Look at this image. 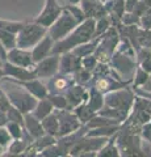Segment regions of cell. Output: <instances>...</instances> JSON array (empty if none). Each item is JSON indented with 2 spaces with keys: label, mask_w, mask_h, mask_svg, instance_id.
<instances>
[{
  "label": "cell",
  "mask_w": 151,
  "mask_h": 157,
  "mask_svg": "<svg viewBox=\"0 0 151 157\" xmlns=\"http://www.w3.org/2000/svg\"><path fill=\"white\" fill-rule=\"evenodd\" d=\"M41 123L43 130H45V134L58 137V135H59V118H58L57 110H54L51 114H49L43 119H41Z\"/></svg>",
  "instance_id": "cell-18"
},
{
  "label": "cell",
  "mask_w": 151,
  "mask_h": 157,
  "mask_svg": "<svg viewBox=\"0 0 151 157\" xmlns=\"http://www.w3.org/2000/svg\"><path fill=\"white\" fill-rule=\"evenodd\" d=\"M65 8L69 9V11L72 13V16H74L79 22H83V21H84V20L87 18L85 14H84V12H83L81 7L79 6V4H69V6H65Z\"/></svg>",
  "instance_id": "cell-36"
},
{
  "label": "cell",
  "mask_w": 151,
  "mask_h": 157,
  "mask_svg": "<svg viewBox=\"0 0 151 157\" xmlns=\"http://www.w3.org/2000/svg\"><path fill=\"white\" fill-rule=\"evenodd\" d=\"M131 81L126 80V81H121V78H112L109 76H100L96 77V80L93 82V86L96 88L99 92H101L103 94L105 93H109L112 90H117L121 89V88H125L128 84H130Z\"/></svg>",
  "instance_id": "cell-14"
},
{
  "label": "cell",
  "mask_w": 151,
  "mask_h": 157,
  "mask_svg": "<svg viewBox=\"0 0 151 157\" xmlns=\"http://www.w3.org/2000/svg\"><path fill=\"white\" fill-rule=\"evenodd\" d=\"M3 71H4V77L2 80H32L36 77V73L33 68H26V67H20L16 64H12L9 62H3Z\"/></svg>",
  "instance_id": "cell-8"
},
{
  "label": "cell",
  "mask_w": 151,
  "mask_h": 157,
  "mask_svg": "<svg viewBox=\"0 0 151 157\" xmlns=\"http://www.w3.org/2000/svg\"><path fill=\"white\" fill-rule=\"evenodd\" d=\"M108 16H109V14H106V16H103V17H100V18L96 20L95 38L101 37V36H103V34L112 26V25H110V17H108Z\"/></svg>",
  "instance_id": "cell-33"
},
{
  "label": "cell",
  "mask_w": 151,
  "mask_h": 157,
  "mask_svg": "<svg viewBox=\"0 0 151 157\" xmlns=\"http://www.w3.org/2000/svg\"><path fill=\"white\" fill-rule=\"evenodd\" d=\"M134 97H135V93L133 92V89L125 86V88H121V89L105 93L104 105L110 106V107H116V109L130 111L131 107H133Z\"/></svg>",
  "instance_id": "cell-4"
},
{
  "label": "cell",
  "mask_w": 151,
  "mask_h": 157,
  "mask_svg": "<svg viewBox=\"0 0 151 157\" xmlns=\"http://www.w3.org/2000/svg\"><path fill=\"white\" fill-rule=\"evenodd\" d=\"M131 109H137V110H143L146 113H149L151 115V100L147 97H143L141 94H135L133 107Z\"/></svg>",
  "instance_id": "cell-31"
},
{
  "label": "cell",
  "mask_w": 151,
  "mask_h": 157,
  "mask_svg": "<svg viewBox=\"0 0 151 157\" xmlns=\"http://www.w3.org/2000/svg\"><path fill=\"white\" fill-rule=\"evenodd\" d=\"M0 43L3 45V47L6 50H12V48L16 47L17 43V34L4 30V29H0Z\"/></svg>",
  "instance_id": "cell-27"
},
{
  "label": "cell",
  "mask_w": 151,
  "mask_h": 157,
  "mask_svg": "<svg viewBox=\"0 0 151 157\" xmlns=\"http://www.w3.org/2000/svg\"><path fill=\"white\" fill-rule=\"evenodd\" d=\"M53 46H54V39L49 36V33H47L34 47H32L30 52H32L33 62L37 63V62L42 60L43 58L49 56L53 51Z\"/></svg>",
  "instance_id": "cell-15"
},
{
  "label": "cell",
  "mask_w": 151,
  "mask_h": 157,
  "mask_svg": "<svg viewBox=\"0 0 151 157\" xmlns=\"http://www.w3.org/2000/svg\"><path fill=\"white\" fill-rule=\"evenodd\" d=\"M24 128L29 135L33 137V140L45 135V130L42 127V123L33 113H26L24 114Z\"/></svg>",
  "instance_id": "cell-16"
},
{
  "label": "cell",
  "mask_w": 151,
  "mask_h": 157,
  "mask_svg": "<svg viewBox=\"0 0 151 157\" xmlns=\"http://www.w3.org/2000/svg\"><path fill=\"white\" fill-rule=\"evenodd\" d=\"M149 75H150V73L147 71H145L142 67H139L137 64V67H135V71H134V75H133V77H131V84H133V88L142 86L146 82V80L149 78Z\"/></svg>",
  "instance_id": "cell-30"
},
{
  "label": "cell",
  "mask_w": 151,
  "mask_h": 157,
  "mask_svg": "<svg viewBox=\"0 0 151 157\" xmlns=\"http://www.w3.org/2000/svg\"><path fill=\"white\" fill-rule=\"evenodd\" d=\"M137 64L151 73V47H139L137 51Z\"/></svg>",
  "instance_id": "cell-23"
},
{
  "label": "cell",
  "mask_w": 151,
  "mask_h": 157,
  "mask_svg": "<svg viewBox=\"0 0 151 157\" xmlns=\"http://www.w3.org/2000/svg\"><path fill=\"white\" fill-rule=\"evenodd\" d=\"M74 113H75V115L77 117V119L81 122V124H85L92 117L96 115V111L92 110L91 107L87 105L85 101L83 102V104L77 105L76 107H74Z\"/></svg>",
  "instance_id": "cell-26"
},
{
  "label": "cell",
  "mask_w": 151,
  "mask_h": 157,
  "mask_svg": "<svg viewBox=\"0 0 151 157\" xmlns=\"http://www.w3.org/2000/svg\"><path fill=\"white\" fill-rule=\"evenodd\" d=\"M139 2L142 3V4H145V6L147 7V8H150V7H151V0H139Z\"/></svg>",
  "instance_id": "cell-45"
},
{
  "label": "cell",
  "mask_w": 151,
  "mask_h": 157,
  "mask_svg": "<svg viewBox=\"0 0 151 157\" xmlns=\"http://www.w3.org/2000/svg\"><path fill=\"white\" fill-rule=\"evenodd\" d=\"M97 2H99V3H101V4H104V6H105V4H108V3H110V2H112V0H97Z\"/></svg>",
  "instance_id": "cell-48"
},
{
  "label": "cell",
  "mask_w": 151,
  "mask_h": 157,
  "mask_svg": "<svg viewBox=\"0 0 151 157\" xmlns=\"http://www.w3.org/2000/svg\"><path fill=\"white\" fill-rule=\"evenodd\" d=\"M9 106H11V102H9V100H8L7 93L0 88V109H2L3 111H7V109Z\"/></svg>",
  "instance_id": "cell-41"
},
{
  "label": "cell",
  "mask_w": 151,
  "mask_h": 157,
  "mask_svg": "<svg viewBox=\"0 0 151 157\" xmlns=\"http://www.w3.org/2000/svg\"><path fill=\"white\" fill-rule=\"evenodd\" d=\"M6 93L8 96V100H9V102H11V105L14 106L16 109H18L22 113V114L32 113L33 109H34L36 105H37L38 98H36L34 96L30 94L28 90H25L21 86H20V89L17 88V89L8 90Z\"/></svg>",
  "instance_id": "cell-5"
},
{
  "label": "cell",
  "mask_w": 151,
  "mask_h": 157,
  "mask_svg": "<svg viewBox=\"0 0 151 157\" xmlns=\"http://www.w3.org/2000/svg\"><path fill=\"white\" fill-rule=\"evenodd\" d=\"M95 28H96V20L95 18H85L83 22H80L69 36L62 38L61 41L54 42L51 54H63L67 51H71L74 47L83 45V43L91 41L95 38Z\"/></svg>",
  "instance_id": "cell-1"
},
{
  "label": "cell",
  "mask_w": 151,
  "mask_h": 157,
  "mask_svg": "<svg viewBox=\"0 0 151 157\" xmlns=\"http://www.w3.org/2000/svg\"><path fill=\"white\" fill-rule=\"evenodd\" d=\"M4 77V71H3V66H2V63H0V80Z\"/></svg>",
  "instance_id": "cell-46"
},
{
  "label": "cell",
  "mask_w": 151,
  "mask_h": 157,
  "mask_svg": "<svg viewBox=\"0 0 151 157\" xmlns=\"http://www.w3.org/2000/svg\"><path fill=\"white\" fill-rule=\"evenodd\" d=\"M59 59L61 54H50L49 56L43 58L42 60L34 63L33 71L38 78H51L59 71Z\"/></svg>",
  "instance_id": "cell-6"
},
{
  "label": "cell",
  "mask_w": 151,
  "mask_h": 157,
  "mask_svg": "<svg viewBox=\"0 0 151 157\" xmlns=\"http://www.w3.org/2000/svg\"><path fill=\"white\" fill-rule=\"evenodd\" d=\"M85 102L92 110L97 113L104 106V94L97 90L95 86H92L88 90V98H87Z\"/></svg>",
  "instance_id": "cell-22"
},
{
  "label": "cell",
  "mask_w": 151,
  "mask_h": 157,
  "mask_svg": "<svg viewBox=\"0 0 151 157\" xmlns=\"http://www.w3.org/2000/svg\"><path fill=\"white\" fill-rule=\"evenodd\" d=\"M0 63H2V60H0Z\"/></svg>",
  "instance_id": "cell-50"
},
{
  "label": "cell",
  "mask_w": 151,
  "mask_h": 157,
  "mask_svg": "<svg viewBox=\"0 0 151 157\" xmlns=\"http://www.w3.org/2000/svg\"><path fill=\"white\" fill-rule=\"evenodd\" d=\"M62 12H63V7L58 4L57 0H45L43 9L41 11V13L33 20V21L41 24L42 26L49 29V26H50L51 24L61 16Z\"/></svg>",
  "instance_id": "cell-7"
},
{
  "label": "cell",
  "mask_w": 151,
  "mask_h": 157,
  "mask_svg": "<svg viewBox=\"0 0 151 157\" xmlns=\"http://www.w3.org/2000/svg\"><path fill=\"white\" fill-rule=\"evenodd\" d=\"M70 4H80V2L81 0H67Z\"/></svg>",
  "instance_id": "cell-47"
},
{
  "label": "cell",
  "mask_w": 151,
  "mask_h": 157,
  "mask_svg": "<svg viewBox=\"0 0 151 157\" xmlns=\"http://www.w3.org/2000/svg\"><path fill=\"white\" fill-rule=\"evenodd\" d=\"M4 126L7 127V130L9 132V135L12 136V139H21L26 132L22 124L17 123V122H13V121H7V123Z\"/></svg>",
  "instance_id": "cell-29"
},
{
  "label": "cell",
  "mask_w": 151,
  "mask_h": 157,
  "mask_svg": "<svg viewBox=\"0 0 151 157\" xmlns=\"http://www.w3.org/2000/svg\"><path fill=\"white\" fill-rule=\"evenodd\" d=\"M116 136H117V134H114L113 136L109 137L103 148L97 152V156L99 157H120L121 156L120 148L116 143Z\"/></svg>",
  "instance_id": "cell-21"
},
{
  "label": "cell",
  "mask_w": 151,
  "mask_h": 157,
  "mask_svg": "<svg viewBox=\"0 0 151 157\" xmlns=\"http://www.w3.org/2000/svg\"><path fill=\"white\" fill-rule=\"evenodd\" d=\"M57 110V109H55ZM58 118H59V136L69 135L71 132H75L83 126L81 122L77 119L74 111L71 110H57Z\"/></svg>",
  "instance_id": "cell-9"
},
{
  "label": "cell",
  "mask_w": 151,
  "mask_h": 157,
  "mask_svg": "<svg viewBox=\"0 0 151 157\" xmlns=\"http://www.w3.org/2000/svg\"><path fill=\"white\" fill-rule=\"evenodd\" d=\"M139 135L143 140H146L147 143L151 144V121L150 122H146L145 124L141 126V130H139Z\"/></svg>",
  "instance_id": "cell-40"
},
{
  "label": "cell",
  "mask_w": 151,
  "mask_h": 157,
  "mask_svg": "<svg viewBox=\"0 0 151 157\" xmlns=\"http://www.w3.org/2000/svg\"><path fill=\"white\" fill-rule=\"evenodd\" d=\"M49 100L51 101L54 109L57 110H71L69 106V101H67L66 96L63 93H49Z\"/></svg>",
  "instance_id": "cell-28"
},
{
  "label": "cell",
  "mask_w": 151,
  "mask_h": 157,
  "mask_svg": "<svg viewBox=\"0 0 151 157\" xmlns=\"http://www.w3.org/2000/svg\"><path fill=\"white\" fill-rule=\"evenodd\" d=\"M137 45L139 47H151V29L138 28L137 33ZM137 48V50H138Z\"/></svg>",
  "instance_id": "cell-32"
},
{
  "label": "cell",
  "mask_w": 151,
  "mask_h": 157,
  "mask_svg": "<svg viewBox=\"0 0 151 157\" xmlns=\"http://www.w3.org/2000/svg\"><path fill=\"white\" fill-rule=\"evenodd\" d=\"M47 34V28L36 21H25L21 30L17 33L16 47L30 50Z\"/></svg>",
  "instance_id": "cell-2"
},
{
  "label": "cell",
  "mask_w": 151,
  "mask_h": 157,
  "mask_svg": "<svg viewBox=\"0 0 151 157\" xmlns=\"http://www.w3.org/2000/svg\"><path fill=\"white\" fill-rule=\"evenodd\" d=\"M32 141L25 139V137H21V139H13L9 145L7 147V152L3 156H22L24 152L26 151L28 145L30 144Z\"/></svg>",
  "instance_id": "cell-19"
},
{
  "label": "cell",
  "mask_w": 151,
  "mask_h": 157,
  "mask_svg": "<svg viewBox=\"0 0 151 157\" xmlns=\"http://www.w3.org/2000/svg\"><path fill=\"white\" fill-rule=\"evenodd\" d=\"M139 28L151 29V7L145 11V13L139 18Z\"/></svg>",
  "instance_id": "cell-39"
},
{
  "label": "cell",
  "mask_w": 151,
  "mask_h": 157,
  "mask_svg": "<svg viewBox=\"0 0 151 157\" xmlns=\"http://www.w3.org/2000/svg\"><path fill=\"white\" fill-rule=\"evenodd\" d=\"M3 81H11L13 84L24 88V89L28 90L30 94H33L36 98H38V100L49 96L47 86L43 85L38 77H34V78H32V80H24V81H20V80H3Z\"/></svg>",
  "instance_id": "cell-11"
},
{
  "label": "cell",
  "mask_w": 151,
  "mask_h": 157,
  "mask_svg": "<svg viewBox=\"0 0 151 157\" xmlns=\"http://www.w3.org/2000/svg\"><path fill=\"white\" fill-rule=\"evenodd\" d=\"M97 63H99V60H97V58L95 56V54L81 58V67L85 68V70H88V71L93 72V70H95V67H96Z\"/></svg>",
  "instance_id": "cell-37"
},
{
  "label": "cell",
  "mask_w": 151,
  "mask_h": 157,
  "mask_svg": "<svg viewBox=\"0 0 151 157\" xmlns=\"http://www.w3.org/2000/svg\"><path fill=\"white\" fill-rule=\"evenodd\" d=\"M7 123V115H6V111H3L0 109V126H4Z\"/></svg>",
  "instance_id": "cell-44"
},
{
  "label": "cell",
  "mask_w": 151,
  "mask_h": 157,
  "mask_svg": "<svg viewBox=\"0 0 151 157\" xmlns=\"http://www.w3.org/2000/svg\"><path fill=\"white\" fill-rule=\"evenodd\" d=\"M109 124H122V123H120V122L116 121V119H112V118L104 117V115H100V114H97L96 113V115L92 117L84 126L88 130H92V128H97V127H103V126H109Z\"/></svg>",
  "instance_id": "cell-25"
},
{
  "label": "cell",
  "mask_w": 151,
  "mask_h": 157,
  "mask_svg": "<svg viewBox=\"0 0 151 157\" xmlns=\"http://www.w3.org/2000/svg\"><path fill=\"white\" fill-rule=\"evenodd\" d=\"M12 140L13 139H12V136L9 135L7 127L6 126H0V147H3V148H7Z\"/></svg>",
  "instance_id": "cell-38"
},
{
  "label": "cell",
  "mask_w": 151,
  "mask_h": 157,
  "mask_svg": "<svg viewBox=\"0 0 151 157\" xmlns=\"http://www.w3.org/2000/svg\"><path fill=\"white\" fill-rule=\"evenodd\" d=\"M63 94L66 96L67 101H69L70 109L72 110L77 105H80L84 101H87V98H88V90H87L81 84H77L76 82L75 85L72 84V85H70L69 88H67Z\"/></svg>",
  "instance_id": "cell-13"
},
{
  "label": "cell",
  "mask_w": 151,
  "mask_h": 157,
  "mask_svg": "<svg viewBox=\"0 0 151 157\" xmlns=\"http://www.w3.org/2000/svg\"><path fill=\"white\" fill-rule=\"evenodd\" d=\"M24 24H25V21H9V20L0 18V29H4V30L16 33V34L21 30Z\"/></svg>",
  "instance_id": "cell-34"
},
{
  "label": "cell",
  "mask_w": 151,
  "mask_h": 157,
  "mask_svg": "<svg viewBox=\"0 0 151 157\" xmlns=\"http://www.w3.org/2000/svg\"><path fill=\"white\" fill-rule=\"evenodd\" d=\"M80 68H81V59L77 58L75 54H72L71 51L61 54L59 71L58 72L65 73V75H74Z\"/></svg>",
  "instance_id": "cell-12"
},
{
  "label": "cell",
  "mask_w": 151,
  "mask_h": 157,
  "mask_svg": "<svg viewBox=\"0 0 151 157\" xmlns=\"http://www.w3.org/2000/svg\"><path fill=\"white\" fill-rule=\"evenodd\" d=\"M120 128H121V124H109V126H103V127H97V128L88 130L85 135L99 136V137H110L114 134H117Z\"/></svg>",
  "instance_id": "cell-24"
},
{
  "label": "cell",
  "mask_w": 151,
  "mask_h": 157,
  "mask_svg": "<svg viewBox=\"0 0 151 157\" xmlns=\"http://www.w3.org/2000/svg\"><path fill=\"white\" fill-rule=\"evenodd\" d=\"M6 115H7V121H13V122H17V123H20L24 126V114L22 113L16 109L14 106H9L7 111H6Z\"/></svg>",
  "instance_id": "cell-35"
},
{
  "label": "cell",
  "mask_w": 151,
  "mask_h": 157,
  "mask_svg": "<svg viewBox=\"0 0 151 157\" xmlns=\"http://www.w3.org/2000/svg\"><path fill=\"white\" fill-rule=\"evenodd\" d=\"M4 152H6V148H3V147H0V156L4 155Z\"/></svg>",
  "instance_id": "cell-49"
},
{
  "label": "cell",
  "mask_w": 151,
  "mask_h": 157,
  "mask_svg": "<svg viewBox=\"0 0 151 157\" xmlns=\"http://www.w3.org/2000/svg\"><path fill=\"white\" fill-rule=\"evenodd\" d=\"M139 89H142L145 92H151V73L149 75V78L146 80V82L142 85V86H139Z\"/></svg>",
  "instance_id": "cell-43"
},
{
  "label": "cell",
  "mask_w": 151,
  "mask_h": 157,
  "mask_svg": "<svg viewBox=\"0 0 151 157\" xmlns=\"http://www.w3.org/2000/svg\"><path fill=\"white\" fill-rule=\"evenodd\" d=\"M71 76L72 75H65V73H61V72L54 75L47 85L49 93H62L63 90L66 92L67 88L72 85V82H74Z\"/></svg>",
  "instance_id": "cell-17"
},
{
  "label": "cell",
  "mask_w": 151,
  "mask_h": 157,
  "mask_svg": "<svg viewBox=\"0 0 151 157\" xmlns=\"http://www.w3.org/2000/svg\"><path fill=\"white\" fill-rule=\"evenodd\" d=\"M7 62L20 67H26V68L34 67V62H33L30 50L20 48V47H14L12 50L7 51Z\"/></svg>",
  "instance_id": "cell-10"
},
{
  "label": "cell",
  "mask_w": 151,
  "mask_h": 157,
  "mask_svg": "<svg viewBox=\"0 0 151 157\" xmlns=\"http://www.w3.org/2000/svg\"><path fill=\"white\" fill-rule=\"evenodd\" d=\"M79 24L80 22L72 16V13L69 9H66L63 7V12L61 13V16L49 26L47 33H49V36L54 39V42H57V41H61L62 38H65L66 36H69Z\"/></svg>",
  "instance_id": "cell-3"
},
{
  "label": "cell",
  "mask_w": 151,
  "mask_h": 157,
  "mask_svg": "<svg viewBox=\"0 0 151 157\" xmlns=\"http://www.w3.org/2000/svg\"><path fill=\"white\" fill-rule=\"evenodd\" d=\"M54 110L55 109H54V106H53L51 101L49 100V97H45V98H41V100L37 101V105H36L34 109H33L32 113L41 121L45 117H47L49 114H51Z\"/></svg>",
  "instance_id": "cell-20"
},
{
  "label": "cell",
  "mask_w": 151,
  "mask_h": 157,
  "mask_svg": "<svg viewBox=\"0 0 151 157\" xmlns=\"http://www.w3.org/2000/svg\"><path fill=\"white\" fill-rule=\"evenodd\" d=\"M133 89V92L135 93V94H141V96H143V97H147L151 100V92H145L142 89H139V88H131Z\"/></svg>",
  "instance_id": "cell-42"
}]
</instances>
